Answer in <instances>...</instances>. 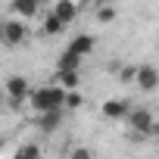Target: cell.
<instances>
[{
    "label": "cell",
    "mask_w": 159,
    "mask_h": 159,
    "mask_svg": "<svg viewBox=\"0 0 159 159\" xmlns=\"http://www.w3.org/2000/svg\"><path fill=\"white\" fill-rule=\"evenodd\" d=\"M28 103H31V109H34L38 116H41V112H59V109H62V103H66V91H62V88H56V84L31 88ZM62 112H66V109H62Z\"/></svg>",
    "instance_id": "cell-1"
},
{
    "label": "cell",
    "mask_w": 159,
    "mask_h": 159,
    "mask_svg": "<svg viewBox=\"0 0 159 159\" xmlns=\"http://www.w3.org/2000/svg\"><path fill=\"white\" fill-rule=\"evenodd\" d=\"M125 119H128V125H131V131H134V137H137V140H147V137H153V134H156V119H153V112H150V109H143V106L128 109V112H125Z\"/></svg>",
    "instance_id": "cell-2"
},
{
    "label": "cell",
    "mask_w": 159,
    "mask_h": 159,
    "mask_svg": "<svg viewBox=\"0 0 159 159\" xmlns=\"http://www.w3.org/2000/svg\"><path fill=\"white\" fill-rule=\"evenodd\" d=\"M28 38V28L22 25V19H3L0 22V44L3 47H22Z\"/></svg>",
    "instance_id": "cell-3"
},
{
    "label": "cell",
    "mask_w": 159,
    "mask_h": 159,
    "mask_svg": "<svg viewBox=\"0 0 159 159\" xmlns=\"http://www.w3.org/2000/svg\"><path fill=\"white\" fill-rule=\"evenodd\" d=\"M134 84H137V91H156L159 88V72H156V66H150V62H143V66H137L134 69Z\"/></svg>",
    "instance_id": "cell-4"
},
{
    "label": "cell",
    "mask_w": 159,
    "mask_h": 159,
    "mask_svg": "<svg viewBox=\"0 0 159 159\" xmlns=\"http://www.w3.org/2000/svg\"><path fill=\"white\" fill-rule=\"evenodd\" d=\"M28 94H31V84H28L25 75H10L7 78V97L10 100L22 103V100H28Z\"/></svg>",
    "instance_id": "cell-5"
},
{
    "label": "cell",
    "mask_w": 159,
    "mask_h": 159,
    "mask_svg": "<svg viewBox=\"0 0 159 159\" xmlns=\"http://www.w3.org/2000/svg\"><path fill=\"white\" fill-rule=\"evenodd\" d=\"M10 13L13 16H22V19H31L41 13V0H13L10 3Z\"/></svg>",
    "instance_id": "cell-6"
},
{
    "label": "cell",
    "mask_w": 159,
    "mask_h": 159,
    "mask_svg": "<svg viewBox=\"0 0 159 159\" xmlns=\"http://www.w3.org/2000/svg\"><path fill=\"white\" fill-rule=\"evenodd\" d=\"M81 66H84V59L75 56L72 50H62L56 56V72H81Z\"/></svg>",
    "instance_id": "cell-7"
},
{
    "label": "cell",
    "mask_w": 159,
    "mask_h": 159,
    "mask_svg": "<svg viewBox=\"0 0 159 159\" xmlns=\"http://www.w3.org/2000/svg\"><path fill=\"white\" fill-rule=\"evenodd\" d=\"M62 116H66L62 109H59V112H41V116H38V128H41L44 134H53V131H59Z\"/></svg>",
    "instance_id": "cell-8"
},
{
    "label": "cell",
    "mask_w": 159,
    "mask_h": 159,
    "mask_svg": "<svg viewBox=\"0 0 159 159\" xmlns=\"http://www.w3.org/2000/svg\"><path fill=\"white\" fill-rule=\"evenodd\" d=\"M75 13H78V7L72 3V0H56V7H53V13H50V16H56L62 25H69V22L75 19Z\"/></svg>",
    "instance_id": "cell-9"
},
{
    "label": "cell",
    "mask_w": 159,
    "mask_h": 159,
    "mask_svg": "<svg viewBox=\"0 0 159 159\" xmlns=\"http://www.w3.org/2000/svg\"><path fill=\"white\" fill-rule=\"evenodd\" d=\"M66 50H72L75 56H81V59H84V56L94 50V38H91V34H78V38H72V44H69Z\"/></svg>",
    "instance_id": "cell-10"
},
{
    "label": "cell",
    "mask_w": 159,
    "mask_h": 159,
    "mask_svg": "<svg viewBox=\"0 0 159 159\" xmlns=\"http://www.w3.org/2000/svg\"><path fill=\"white\" fill-rule=\"evenodd\" d=\"M53 84L69 94V91H75L78 84H81V72H56V81H53Z\"/></svg>",
    "instance_id": "cell-11"
},
{
    "label": "cell",
    "mask_w": 159,
    "mask_h": 159,
    "mask_svg": "<svg viewBox=\"0 0 159 159\" xmlns=\"http://www.w3.org/2000/svg\"><path fill=\"white\" fill-rule=\"evenodd\" d=\"M128 109H131V106H128L125 100H106V103H103V116H106V119H125Z\"/></svg>",
    "instance_id": "cell-12"
},
{
    "label": "cell",
    "mask_w": 159,
    "mask_h": 159,
    "mask_svg": "<svg viewBox=\"0 0 159 159\" xmlns=\"http://www.w3.org/2000/svg\"><path fill=\"white\" fill-rule=\"evenodd\" d=\"M13 159H41V147H38L34 140H28V143H22V147L16 150Z\"/></svg>",
    "instance_id": "cell-13"
},
{
    "label": "cell",
    "mask_w": 159,
    "mask_h": 159,
    "mask_svg": "<svg viewBox=\"0 0 159 159\" xmlns=\"http://www.w3.org/2000/svg\"><path fill=\"white\" fill-rule=\"evenodd\" d=\"M62 31H66V25H62L56 16H44V34L53 38V34H62Z\"/></svg>",
    "instance_id": "cell-14"
},
{
    "label": "cell",
    "mask_w": 159,
    "mask_h": 159,
    "mask_svg": "<svg viewBox=\"0 0 159 159\" xmlns=\"http://www.w3.org/2000/svg\"><path fill=\"white\" fill-rule=\"evenodd\" d=\"M66 159H94V153H91L88 147H72Z\"/></svg>",
    "instance_id": "cell-15"
},
{
    "label": "cell",
    "mask_w": 159,
    "mask_h": 159,
    "mask_svg": "<svg viewBox=\"0 0 159 159\" xmlns=\"http://www.w3.org/2000/svg\"><path fill=\"white\" fill-rule=\"evenodd\" d=\"M97 19H100V22H112V19H116V10H112V7H100V10H97Z\"/></svg>",
    "instance_id": "cell-16"
},
{
    "label": "cell",
    "mask_w": 159,
    "mask_h": 159,
    "mask_svg": "<svg viewBox=\"0 0 159 159\" xmlns=\"http://www.w3.org/2000/svg\"><path fill=\"white\" fill-rule=\"evenodd\" d=\"M134 69H137V66H125V69H122V81H134Z\"/></svg>",
    "instance_id": "cell-17"
}]
</instances>
